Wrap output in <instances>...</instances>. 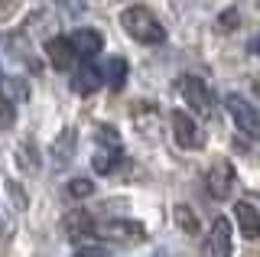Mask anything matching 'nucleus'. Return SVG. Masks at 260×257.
I'll use <instances>...</instances> for the list:
<instances>
[{"instance_id":"obj_11","label":"nucleus","mask_w":260,"mask_h":257,"mask_svg":"<svg viewBox=\"0 0 260 257\" xmlns=\"http://www.w3.org/2000/svg\"><path fill=\"white\" fill-rule=\"evenodd\" d=\"M75 150H78V131L69 124V127H62L59 137L52 140V150H49V153H52L55 166H69L72 159H75Z\"/></svg>"},{"instance_id":"obj_1","label":"nucleus","mask_w":260,"mask_h":257,"mask_svg":"<svg viewBox=\"0 0 260 257\" xmlns=\"http://www.w3.org/2000/svg\"><path fill=\"white\" fill-rule=\"evenodd\" d=\"M120 26H124V33L140 46L166 43V26L159 23V17L150 10V7H140V4L127 7V10L120 13Z\"/></svg>"},{"instance_id":"obj_28","label":"nucleus","mask_w":260,"mask_h":257,"mask_svg":"<svg viewBox=\"0 0 260 257\" xmlns=\"http://www.w3.org/2000/svg\"><path fill=\"white\" fill-rule=\"evenodd\" d=\"M0 231H4V224H0Z\"/></svg>"},{"instance_id":"obj_8","label":"nucleus","mask_w":260,"mask_h":257,"mask_svg":"<svg viewBox=\"0 0 260 257\" xmlns=\"http://www.w3.org/2000/svg\"><path fill=\"white\" fill-rule=\"evenodd\" d=\"M43 49H46V59L52 62L59 72H72L78 66V55H75V49H72L69 36H49Z\"/></svg>"},{"instance_id":"obj_29","label":"nucleus","mask_w":260,"mask_h":257,"mask_svg":"<svg viewBox=\"0 0 260 257\" xmlns=\"http://www.w3.org/2000/svg\"><path fill=\"white\" fill-rule=\"evenodd\" d=\"M0 82H4V78H0Z\"/></svg>"},{"instance_id":"obj_4","label":"nucleus","mask_w":260,"mask_h":257,"mask_svg":"<svg viewBox=\"0 0 260 257\" xmlns=\"http://www.w3.org/2000/svg\"><path fill=\"white\" fill-rule=\"evenodd\" d=\"M169 120H173V134H176V143L182 150H202L205 147V134H202L199 120H195L189 111L176 108L173 114H169Z\"/></svg>"},{"instance_id":"obj_10","label":"nucleus","mask_w":260,"mask_h":257,"mask_svg":"<svg viewBox=\"0 0 260 257\" xmlns=\"http://www.w3.org/2000/svg\"><path fill=\"white\" fill-rule=\"evenodd\" d=\"M69 43H72V49H75L78 59H94V55L104 49V36L98 33V29H91V26L72 29V33H69Z\"/></svg>"},{"instance_id":"obj_16","label":"nucleus","mask_w":260,"mask_h":257,"mask_svg":"<svg viewBox=\"0 0 260 257\" xmlns=\"http://www.w3.org/2000/svg\"><path fill=\"white\" fill-rule=\"evenodd\" d=\"M16 163L23 166V170H39L43 166V159H39V150L32 140H23L20 147H16Z\"/></svg>"},{"instance_id":"obj_26","label":"nucleus","mask_w":260,"mask_h":257,"mask_svg":"<svg viewBox=\"0 0 260 257\" xmlns=\"http://www.w3.org/2000/svg\"><path fill=\"white\" fill-rule=\"evenodd\" d=\"M254 91H257V94H260V75H257V78H254Z\"/></svg>"},{"instance_id":"obj_19","label":"nucleus","mask_w":260,"mask_h":257,"mask_svg":"<svg viewBox=\"0 0 260 257\" xmlns=\"http://www.w3.org/2000/svg\"><path fill=\"white\" fill-rule=\"evenodd\" d=\"M65 192H69L72 199H88V196H94V182L85 179V176H78V179L65 182Z\"/></svg>"},{"instance_id":"obj_21","label":"nucleus","mask_w":260,"mask_h":257,"mask_svg":"<svg viewBox=\"0 0 260 257\" xmlns=\"http://www.w3.org/2000/svg\"><path fill=\"white\" fill-rule=\"evenodd\" d=\"M13 120H16V108H13V101L7 98V91L0 88V127H13Z\"/></svg>"},{"instance_id":"obj_24","label":"nucleus","mask_w":260,"mask_h":257,"mask_svg":"<svg viewBox=\"0 0 260 257\" xmlns=\"http://www.w3.org/2000/svg\"><path fill=\"white\" fill-rule=\"evenodd\" d=\"M69 10H85V0H62Z\"/></svg>"},{"instance_id":"obj_13","label":"nucleus","mask_w":260,"mask_h":257,"mask_svg":"<svg viewBox=\"0 0 260 257\" xmlns=\"http://www.w3.org/2000/svg\"><path fill=\"white\" fill-rule=\"evenodd\" d=\"M127 59L124 55H111L108 62L101 66V78H104V85L111 88V91H124V85H127Z\"/></svg>"},{"instance_id":"obj_25","label":"nucleus","mask_w":260,"mask_h":257,"mask_svg":"<svg viewBox=\"0 0 260 257\" xmlns=\"http://www.w3.org/2000/svg\"><path fill=\"white\" fill-rule=\"evenodd\" d=\"M247 49L254 52V55H260V36H254V39H250V43H247Z\"/></svg>"},{"instance_id":"obj_17","label":"nucleus","mask_w":260,"mask_h":257,"mask_svg":"<svg viewBox=\"0 0 260 257\" xmlns=\"http://www.w3.org/2000/svg\"><path fill=\"white\" fill-rule=\"evenodd\" d=\"M173 218H176V224L185 231V235H199V218H195V212L185 202H179L173 208Z\"/></svg>"},{"instance_id":"obj_3","label":"nucleus","mask_w":260,"mask_h":257,"mask_svg":"<svg viewBox=\"0 0 260 257\" xmlns=\"http://www.w3.org/2000/svg\"><path fill=\"white\" fill-rule=\"evenodd\" d=\"M94 238H104L111 244H134V241L146 238V228L134 218H114V221L94 224Z\"/></svg>"},{"instance_id":"obj_12","label":"nucleus","mask_w":260,"mask_h":257,"mask_svg":"<svg viewBox=\"0 0 260 257\" xmlns=\"http://www.w3.org/2000/svg\"><path fill=\"white\" fill-rule=\"evenodd\" d=\"M62 231L65 238L72 241H81V238H94V218L81 208H72V212L62 215Z\"/></svg>"},{"instance_id":"obj_18","label":"nucleus","mask_w":260,"mask_h":257,"mask_svg":"<svg viewBox=\"0 0 260 257\" xmlns=\"http://www.w3.org/2000/svg\"><path fill=\"white\" fill-rule=\"evenodd\" d=\"M94 140L101 150H124V143H120V134L114 131V127H98L94 131Z\"/></svg>"},{"instance_id":"obj_5","label":"nucleus","mask_w":260,"mask_h":257,"mask_svg":"<svg viewBox=\"0 0 260 257\" xmlns=\"http://www.w3.org/2000/svg\"><path fill=\"white\" fill-rule=\"evenodd\" d=\"M176 91L185 98V104H189L192 111H199V114H208L211 108H215V94L208 91V85L202 82V78L195 75H179L176 78Z\"/></svg>"},{"instance_id":"obj_15","label":"nucleus","mask_w":260,"mask_h":257,"mask_svg":"<svg viewBox=\"0 0 260 257\" xmlns=\"http://www.w3.org/2000/svg\"><path fill=\"white\" fill-rule=\"evenodd\" d=\"M120 156H124V150H98V153L91 156V166H94V173H114L117 170V163H120Z\"/></svg>"},{"instance_id":"obj_7","label":"nucleus","mask_w":260,"mask_h":257,"mask_svg":"<svg viewBox=\"0 0 260 257\" xmlns=\"http://www.w3.org/2000/svg\"><path fill=\"white\" fill-rule=\"evenodd\" d=\"M205 186L215 199H231L234 192V170L228 159H215V163L205 170Z\"/></svg>"},{"instance_id":"obj_9","label":"nucleus","mask_w":260,"mask_h":257,"mask_svg":"<svg viewBox=\"0 0 260 257\" xmlns=\"http://www.w3.org/2000/svg\"><path fill=\"white\" fill-rule=\"evenodd\" d=\"M101 85H104V78H101V69H98V66H88V62H81V66H75V69H72V75H69V88H72L75 94H81V98L94 94Z\"/></svg>"},{"instance_id":"obj_14","label":"nucleus","mask_w":260,"mask_h":257,"mask_svg":"<svg viewBox=\"0 0 260 257\" xmlns=\"http://www.w3.org/2000/svg\"><path fill=\"white\" fill-rule=\"evenodd\" d=\"M234 221H238V231L244 238H260V212L247 202L234 205Z\"/></svg>"},{"instance_id":"obj_27","label":"nucleus","mask_w":260,"mask_h":257,"mask_svg":"<svg viewBox=\"0 0 260 257\" xmlns=\"http://www.w3.org/2000/svg\"><path fill=\"white\" fill-rule=\"evenodd\" d=\"M13 4V0H0V10H4V7H10Z\"/></svg>"},{"instance_id":"obj_23","label":"nucleus","mask_w":260,"mask_h":257,"mask_svg":"<svg viewBox=\"0 0 260 257\" xmlns=\"http://www.w3.org/2000/svg\"><path fill=\"white\" fill-rule=\"evenodd\" d=\"M72 257H108V254H104L101 247H94V244H78V251Z\"/></svg>"},{"instance_id":"obj_22","label":"nucleus","mask_w":260,"mask_h":257,"mask_svg":"<svg viewBox=\"0 0 260 257\" xmlns=\"http://www.w3.org/2000/svg\"><path fill=\"white\" fill-rule=\"evenodd\" d=\"M241 26V13L238 7H228V10H221V17H218V29H224V33H231V29Z\"/></svg>"},{"instance_id":"obj_20","label":"nucleus","mask_w":260,"mask_h":257,"mask_svg":"<svg viewBox=\"0 0 260 257\" xmlns=\"http://www.w3.org/2000/svg\"><path fill=\"white\" fill-rule=\"evenodd\" d=\"M4 189L10 192V202H13L16 212H26V208H29V196H26V189H23L20 182H13V179H7V182H4Z\"/></svg>"},{"instance_id":"obj_2","label":"nucleus","mask_w":260,"mask_h":257,"mask_svg":"<svg viewBox=\"0 0 260 257\" xmlns=\"http://www.w3.org/2000/svg\"><path fill=\"white\" fill-rule=\"evenodd\" d=\"M224 108H228L234 127H238L244 137L260 140V111L247 98H241V94H228V98H224Z\"/></svg>"},{"instance_id":"obj_6","label":"nucleus","mask_w":260,"mask_h":257,"mask_svg":"<svg viewBox=\"0 0 260 257\" xmlns=\"http://www.w3.org/2000/svg\"><path fill=\"white\" fill-rule=\"evenodd\" d=\"M202 257H231V221L224 215H218L211 221V231L202 244Z\"/></svg>"}]
</instances>
